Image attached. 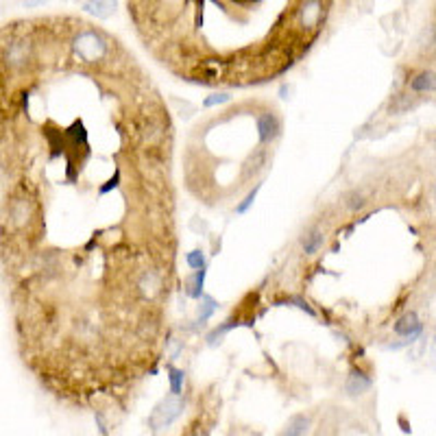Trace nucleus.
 <instances>
[{
	"label": "nucleus",
	"mask_w": 436,
	"mask_h": 436,
	"mask_svg": "<svg viewBox=\"0 0 436 436\" xmlns=\"http://www.w3.org/2000/svg\"><path fill=\"white\" fill-rule=\"evenodd\" d=\"M84 9L90 16H97V18L105 20L116 11V0H88Z\"/></svg>",
	"instance_id": "obj_5"
},
{
	"label": "nucleus",
	"mask_w": 436,
	"mask_h": 436,
	"mask_svg": "<svg viewBox=\"0 0 436 436\" xmlns=\"http://www.w3.org/2000/svg\"><path fill=\"white\" fill-rule=\"evenodd\" d=\"M73 53L81 64H99L107 57L110 49L103 35L97 31H84L73 40Z\"/></svg>",
	"instance_id": "obj_1"
},
{
	"label": "nucleus",
	"mask_w": 436,
	"mask_h": 436,
	"mask_svg": "<svg viewBox=\"0 0 436 436\" xmlns=\"http://www.w3.org/2000/svg\"><path fill=\"white\" fill-rule=\"evenodd\" d=\"M22 3H25L27 7H40V5L46 3V0H22Z\"/></svg>",
	"instance_id": "obj_16"
},
{
	"label": "nucleus",
	"mask_w": 436,
	"mask_h": 436,
	"mask_svg": "<svg viewBox=\"0 0 436 436\" xmlns=\"http://www.w3.org/2000/svg\"><path fill=\"white\" fill-rule=\"evenodd\" d=\"M362 205H364V198H362L360 194H353V196H351L349 207H351V209H358V207H362Z\"/></svg>",
	"instance_id": "obj_15"
},
{
	"label": "nucleus",
	"mask_w": 436,
	"mask_h": 436,
	"mask_svg": "<svg viewBox=\"0 0 436 436\" xmlns=\"http://www.w3.org/2000/svg\"><path fill=\"white\" fill-rule=\"evenodd\" d=\"M421 329H423V325L419 323V319H417L415 312L404 314L402 319H399V321L395 323V334L402 336V338H406V340H410V343L421 334Z\"/></svg>",
	"instance_id": "obj_4"
},
{
	"label": "nucleus",
	"mask_w": 436,
	"mask_h": 436,
	"mask_svg": "<svg viewBox=\"0 0 436 436\" xmlns=\"http://www.w3.org/2000/svg\"><path fill=\"white\" fill-rule=\"evenodd\" d=\"M308 417H303V415H294L290 421H288V426L284 428V432H281L279 436H303L305 432H308Z\"/></svg>",
	"instance_id": "obj_7"
},
{
	"label": "nucleus",
	"mask_w": 436,
	"mask_h": 436,
	"mask_svg": "<svg viewBox=\"0 0 436 436\" xmlns=\"http://www.w3.org/2000/svg\"><path fill=\"white\" fill-rule=\"evenodd\" d=\"M185 262H188V266L190 268H194V270H198V268H203V264H205V257H203V251H190L185 255Z\"/></svg>",
	"instance_id": "obj_13"
},
{
	"label": "nucleus",
	"mask_w": 436,
	"mask_h": 436,
	"mask_svg": "<svg viewBox=\"0 0 436 436\" xmlns=\"http://www.w3.org/2000/svg\"><path fill=\"white\" fill-rule=\"evenodd\" d=\"M253 436H260V434H253Z\"/></svg>",
	"instance_id": "obj_18"
},
{
	"label": "nucleus",
	"mask_w": 436,
	"mask_h": 436,
	"mask_svg": "<svg viewBox=\"0 0 436 436\" xmlns=\"http://www.w3.org/2000/svg\"><path fill=\"white\" fill-rule=\"evenodd\" d=\"M168 380H170V393L172 395H181L183 391V371L168 367Z\"/></svg>",
	"instance_id": "obj_11"
},
{
	"label": "nucleus",
	"mask_w": 436,
	"mask_h": 436,
	"mask_svg": "<svg viewBox=\"0 0 436 436\" xmlns=\"http://www.w3.org/2000/svg\"><path fill=\"white\" fill-rule=\"evenodd\" d=\"M260 188H262V183H257V185L253 188V190H251L249 194H246V198H244V201H242V203H238V205H235V211H238V214H244V211H246V209H249V207L253 205V201H255V196H257V192H260Z\"/></svg>",
	"instance_id": "obj_12"
},
{
	"label": "nucleus",
	"mask_w": 436,
	"mask_h": 436,
	"mask_svg": "<svg viewBox=\"0 0 436 436\" xmlns=\"http://www.w3.org/2000/svg\"><path fill=\"white\" fill-rule=\"evenodd\" d=\"M410 88L415 92H432L434 90V75L432 73H421L410 81Z\"/></svg>",
	"instance_id": "obj_9"
},
{
	"label": "nucleus",
	"mask_w": 436,
	"mask_h": 436,
	"mask_svg": "<svg viewBox=\"0 0 436 436\" xmlns=\"http://www.w3.org/2000/svg\"><path fill=\"white\" fill-rule=\"evenodd\" d=\"M229 101H231L229 94H211V97H207V99L203 101V105H205V107H214V105L229 103Z\"/></svg>",
	"instance_id": "obj_14"
},
{
	"label": "nucleus",
	"mask_w": 436,
	"mask_h": 436,
	"mask_svg": "<svg viewBox=\"0 0 436 436\" xmlns=\"http://www.w3.org/2000/svg\"><path fill=\"white\" fill-rule=\"evenodd\" d=\"M194 436H205V434H194Z\"/></svg>",
	"instance_id": "obj_17"
},
{
	"label": "nucleus",
	"mask_w": 436,
	"mask_h": 436,
	"mask_svg": "<svg viewBox=\"0 0 436 436\" xmlns=\"http://www.w3.org/2000/svg\"><path fill=\"white\" fill-rule=\"evenodd\" d=\"M198 299H201V305H198V321L203 323V321H207L209 316L216 312L218 305H216V301L211 299V297H205V294H201Z\"/></svg>",
	"instance_id": "obj_10"
},
{
	"label": "nucleus",
	"mask_w": 436,
	"mask_h": 436,
	"mask_svg": "<svg viewBox=\"0 0 436 436\" xmlns=\"http://www.w3.org/2000/svg\"><path fill=\"white\" fill-rule=\"evenodd\" d=\"M181 412H183V399L179 395H168V397H164L155 406V410L151 412L149 423L153 430H164V428H168L175 419H179Z\"/></svg>",
	"instance_id": "obj_2"
},
{
	"label": "nucleus",
	"mask_w": 436,
	"mask_h": 436,
	"mask_svg": "<svg viewBox=\"0 0 436 436\" xmlns=\"http://www.w3.org/2000/svg\"><path fill=\"white\" fill-rule=\"evenodd\" d=\"M371 388V380L362 373H351L347 380V393L349 395H362L364 391Z\"/></svg>",
	"instance_id": "obj_6"
},
{
	"label": "nucleus",
	"mask_w": 436,
	"mask_h": 436,
	"mask_svg": "<svg viewBox=\"0 0 436 436\" xmlns=\"http://www.w3.org/2000/svg\"><path fill=\"white\" fill-rule=\"evenodd\" d=\"M323 14H325L323 0H303L299 7V25L305 31H314L316 27H321Z\"/></svg>",
	"instance_id": "obj_3"
},
{
	"label": "nucleus",
	"mask_w": 436,
	"mask_h": 436,
	"mask_svg": "<svg viewBox=\"0 0 436 436\" xmlns=\"http://www.w3.org/2000/svg\"><path fill=\"white\" fill-rule=\"evenodd\" d=\"M323 242H325L323 231H319V229L310 231V233L303 238V253H305V255H314V253L323 246Z\"/></svg>",
	"instance_id": "obj_8"
}]
</instances>
